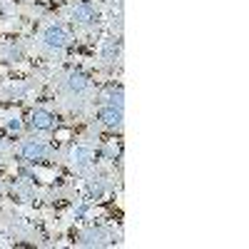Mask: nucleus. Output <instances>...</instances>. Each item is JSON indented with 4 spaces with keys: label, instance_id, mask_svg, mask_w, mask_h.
<instances>
[{
    "label": "nucleus",
    "instance_id": "11",
    "mask_svg": "<svg viewBox=\"0 0 249 249\" xmlns=\"http://www.w3.org/2000/svg\"><path fill=\"white\" fill-rule=\"evenodd\" d=\"M5 195L15 202H35L37 190L30 177H13L5 182Z\"/></svg>",
    "mask_w": 249,
    "mask_h": 249
},
{
    "label": "nucleus",
    "instance_id": "2",
    "mask_svg": "<svg viewBox=\"0 0 249 249\" xmlns=\"http://www.w3.org/2000/svg\"><path fill=\"white\" fill-rule=\"evenodd\" d=\"M65 23L75 35H92L102 23V5L95 0H70L65 5Z\"/></svg>",
    "mask_w": 249,
    "mask_h": 249
},
{
    "label": "nucleus",
    "instance_id": "12",
    "mask_svg": "<svg viewBox=\"0 0 249 249\" xmlns=\"http://www.w3.org/2000/svg\"><path fill=\"white\" fill-rule=\"evenodd\" d=\"M97 105L124 110V88L115 85V82H107L105 88H97Z\"/></svg>",
    "mask_w": 249,
    "mask_h": 249
},
{
    "label": "nucleus",
    "instance_id": "13",
    "mask_svg": "<svg viewBox=\"0 0 249 249\" xmlns=\"http://www.w3.org/2000/svg\"><path fill=\"white\" fill-rule=\"evenodd\" d=\"M0 127H5L10 135H20L23 132V122L15 110H0Z\"/></svg>",
    "mask_w": 249,
    "mask_h": 249
},
{
    "label": "nucleus",
    "instance_id": "15",
    "mask_svg": "<svg viewBox=\"0 0 249 249\" xmlns=\"http://www.w3.org/2000/svg\"><path fill=\"white\" fill-rule=\"evenodd\" d=\"M20 3H35V0H20Z\"/></svg>",
    "mask_w": 249,
    "mask_h": 249
},
{
    "label": "nucleus",
    "instance_id": "1",
    "mask_svg": "<svg viewBox=\"0 0 249 249\" xmlns=\"http://www.w3.org/2000/svg\"><path fill=\"white\" fill-rule=\"evenodd\" d=\"M75 43V33L68 28V23H62V20H43L37 28V35L33 40V48L43 55H62L68 53Z\"/></svg>",
    "mask_w": 249,
    "mask_h": 249
},
{
    "label": "nucleus",
    "instance_id": "14",
    "mask_svg": "<svg viewBox=\"0 0 249 249\" xmlns=\"http://www.w3.org/2000/svg\"><path fill=\"white\" fill-rule=\"evenodd\" d=\"M5 195V179H0V197Z\"/></svg>",
    "mask_w": 249,
    "mask_h": 249
},
{
    "label": "nucleus",
    "instance_id": "10",
    "mask_svg": "<svg viewBox=\"0 0 249 249\" xmlns=\"http://www.w3.org/2000/svg\"><path fill=\"white\" fill-rule=\"evenodd\" d=\"M37 88V77H25V80H8L3 88H0V102H10L15 100H25L33 90Z\"/></svg>",
    "mask_w": 249,
    "mask_h": 249
},
{
    "label": "nucleus",
    "instance_id": "9",
    "mask_svg": "<svg viewBox=\"0 0 249 249\" xmlns=\"http://www.w3.org/2000/svg\"><path fill=\"white\" fill-rule=\"evenodd\" d=\"M25 124L30 127V132L35 135H48V132H55L57 124H60V115L48 110V107H33L28 112V120Z\"/></svg>",
    "mask_w": 249,
    "mask_h": 249
},
{
    "label": "nucleus",
    "instance_id": "3",
    "mask_svg": "<svg viewBox=\"0 0 249 249\" xmlns=\"http://www.w3.org/2000/svg\"><path fill=\"white\" fill-rule=\"evenodd\" d=\"M15 157H20L25 164H53L62 162V150H57L53 142L30 135V137H20L15 144Z\"/></svg>",
    "mask_w": 249,
    "mask_h": 249
},
{
    "label": "nucleus",
    "instance_id": "7",
    "mask_svg": "<svg viewBox=\"0 0 249 249\" xmlns=\"http://www.w3.org/2000/svg\"><path fill=\"white\" fill-rule=\"evenodd\" d=\"M30 55V43L20 35H10V37H0V62L5 65H18V62L28 60Z\"/></svg>",
    "mask_w": 249,
    "mask_h": 249
},
{
    "label": "nucleus",
    "instance_id": "4",
    "mask_svg": "<svg viewBox=\"0 0 249 249\" xmlns=\"http://www.w3.org/2000/svg\"><path fill=\"white\" fill-rule=\"evenodd\" d=\"M97 68L102 75H115L122 68V35H105L97 50Z\"/></svg>",
    "mask_w": 249,
    "mask_h": 249
},
{
    "label": "nucleus",
    "instance_id": "6",
    "mask_svg": "<svg viewBox=\"0 0 249 249\" xmlns=\"http://www.w3.org/2000/svg\"><path fill=\"white\" fill-rule=\"evenodd\" d=\"M115 190V175L110 170H102V167H92L85 175V197L97 202L102 199L107 192Z\"/></svg>",
    "mask_w": 249,
    "mask_h": 249
},
{
    "label": "nucleus",
    "instance_id": "8",
    "mask_svg": "<svg viewBox=\"0 0 249 249\" xmlns=\"http://www.w3.org/2000/svg\"><path fill=\"white\" fill-rule=\"evenodd\" d=\"M92 122L102 132H110V135H122L124 127V115L120 107H107V105H97L92 112Z\"/></svg>",
    "mask_w": 249,
    "mask_h": 249
},
{
    "label": "nucleus",
    "instance_id": "5",
    "mask_svg": "<svg viewBox=\"0 0 249 249\" xmlns=\"http://www.w3.org/2000/svg\"><path fill=\"white\" fill-rule=\"evenodd\" d=\"M115 242H120V234L107 224H88L75 234L77 247H112Z\"/></svg>",
    "mask_w": 249,
    "mask_h": 249
}]
</instances>
